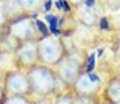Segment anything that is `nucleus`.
I'll list each match as a JSON object with an SVG mask.
<instances>
[{
	"label": "nucleus",
	"instance_id": "obj_1",
	"mask_svg": "<svg viewBox=\"0 0 120 104\" xmlns=\"http://www.w3.org/2000/svg\"><path fill=\"white\" fill-rule=\"evenodd\" d=\"M47 20L50 24V29L53 33H56V18L53 16H47Z\"/></svg>",
	"mask_w": 120,
	"mask_h": 104
},
{
	"label": "nucleus",
	"instance_id": "obj_2",
	"mask_svg": "<svg viewBox=\"0 0 120 104\" xmlns=\"http://www.w3.org/2000/svg\"><path fill=\"white\" fill-rule=\"evenodd\" d=\"M94 62H95V55L91 54V56L89 57V61H88V71H92L94 68Z\"/></svg>",
	"mask_w": 120,
	"mask_h": 104
},
{
	"label": "nucleus",
	"instance_id": "obj_3",
	"mask_svg": "<svg viewBox=\"0 0 120 104\" xmlns=\"http://www.w3.org/2000/svg\"><path fill=\"white\" fill-rule=\"evenodd\" d=\"M100 27L102 29H107L108 28V21H107L105 18H103V19L100 21Z\"/></svg>",
	"mask_w": 120,
	"mask_h": 104
},
{
	"label": "nucleus",
	"instance_id": "obj_4",
	"mask_svg": "<svg viewBox=\"0 0 120 104\" xmlns=\"http://www.w3.org/2000/svg\"><path fill=\"white\" fill-rule=\"evenodd\" d=\"M38 26H39V27H41V31H42L43 33H46V26L43 24L42 22L38 21Z\"/></svg>",
	"mask_w": 120,
	"mask_h": 104
},
{
	"label": "nucleus",
	"instance_id": "obj_5",
	"mask_svg": "<svg viewBox=\"0 0 120 104\" xmlns=\"http://www.w3.org/2000/svg\"><path fill=\"white\" fill-rule=\"evenodd\" d=\"M89 78L92 80V81H97L98 80V77L96 75H94V74H89Z\"/></svg>",
	"mask_w": 120,
	"mask_h": 104
},
{
	"label": "nucleus",
	"instance_id": "obj_6",
	"mask_svg": "<svg viewBox=\"0 0 120 104\" xmlns=\"http://www.w3.org/2000/svg\"><path fill=\"white\" fill-rule=\"evenodd\" d=\"M62 3H63V7H64V8H66V11H69V6L67 5V2L62 1Z\"/></svg>",
	"mask_w": 120,
	"mask_h": 104
},
{
	"label": "nucleus",
	"instance_id": "obj_7",
	"mask_svg": "<svg viewBox=\"0 0 120 104\" xmlns=\"http://www.w3.org/2000/svg\"><path fill=\"white\" fill-rule=\"evenodd\" d=\"M50 4H51V1H48L47 3H46V5H45L46 10H49V8H50Z\"/></svg>",
	"mask_w": 120,
	"mask_h": 104
},
{
	"label": "nucleus",
	"instance_id": "obj_8",
	"mask_svg": "<svg viewBox=\"0 0 120 104\" xmlns=\"http://www.w3.org/2000/svg\"><path fill=\"white\" fill-rule=\"evenodd\" d=\"M86 3L88 6H92L94 4V1H86Z\"/></svg>",
	"mask_w": 120,
	"mask_h": 104
}]
</instances>
